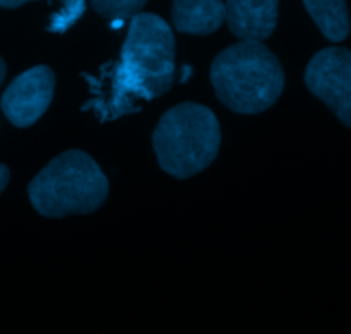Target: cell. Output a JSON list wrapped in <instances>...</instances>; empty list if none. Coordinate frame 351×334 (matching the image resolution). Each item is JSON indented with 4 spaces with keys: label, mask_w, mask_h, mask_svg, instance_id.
Wrapping results in <instances>:
<instances>
[{
    "label": "cell",
    "mask_w": 351,
    "mask_h": 334,
    "mask_svg": "<svg viewBox=\"0 0 351 334\" xmlns=\"http://www.w3.org/2000/svg\"><path fill=\"white\" fill-rule=\"evenodd\" d=\"M127 40L113 74V99L108 119L137 112L136 99H154L173 84L175 38L171 27L156 14L130 17Z\"/></svg>",
    "instance_id": "cell-1"
},
{
    "label": "cell",
    "mask_w": 351,
    "mask_h": 334,
    "mask_svg": "<svg viewBox=\"0 0 351 334\" xmlns=\"http://www.w3.org/2000/svg\"><path fill=\"white\" fill-rule=\"evenodd\" d=\"M211 82L223 105L254 115L278 102L285 89V72L263 41L240 40L215 58Z\"/></svg>",
    "instance_id": "cell-2"
},
{
    "label": "cell",
    "mask_w": 351,
    "mask_h": 334,
    "mask_svg": "<svg viewBox=\"0 0 351 334\" xmlns=\"http://www.w3.org/2000/svg\"><path fill=\"white\" fill-rule=\"evenodd\" d=\"M27 195L45 218L89 215L108 198V178L88 153L71 150L53 158L31 180Z\"/></svg>",
    "instance_id": "cell-3"
},
{
    "label": "cell",
    "mask_w": 351,
    "mask_h": 334,
    "mask_svg": "<svg viewBox=\"0 0 351 334\" xmlns=\"http://www.w3.org/2000/svg\"><path fill=\"white\" fill-rule=\"evenodd\" d=\"M221 129L215 113L199 103H182L168 110L153 134L158 163L168 175L191 178L218 156Z\"/></svg>",
    "instance_id": "cell-4"
},
{
    "label": "cell",
    "mask_w": 351,
    "mask_h": 334,
    "mask_svg": "<svg viewBox=\"0 0 351 334\" xmlns=\"http://www.w3.org/2000/svg\"><path fill=\"white\" fill-rule=\"evenodd\" d=\"M305 84L346 127L351 126V53L348 48H324L305 71Z\"/></svg>",
    "instance_id": "cell-5"
},
{
    "label": "cell",
    "mask_w": 351,
    "mask_h": 334,
    "mask_svg": "<svg viewBox=\"0 0 351 334\" xmlns=\"http://www.w3.org/2000/svg\"><path fill=\"white\" fill-rule=\"evenodd\" d=\"M55 74L47 65H36L17 75L3 91L2 112L16 127H29L41 119L53 99Z\"/></svg>",
    "instance_id": "cell-6"
},
{
    "label": "cell",
    "mask_w": 351,
    "mask_h": 334,
    "mask_svg": "<svg viewBox=\"0 0 351 334\" xmlns=\"http://www.w3.org/2000/svg\"><path fill=\"white\" fill-rule=\"evenodd\" d=\"M228 26L240 40L264 41L278 24V0H226Z\"/></svg>",
    "instance_id": "cell-7"
},
{
    "label": "cell",
    "mask_w": 351,
    "mask_h": 334,
    "mask_svg": "<svg viewBox=\"0 0 351 334\" xmlns=\"http://www.w3.org/2000/svg\"><path fill=\"white\" fill-rule=\"evenodd\" d=\"M175 29L187 34H211L225 23L223 0H173Z\"/></svg>",
    "instance_id": "cell-8"
},
{
    "label": "cell",
    "mask_w": 351,
    "mask_h": 334,
    "mask_svg": "<svg viewBox=\"0 0 351 334\" xmlns=\"http://www.w3.org/2000/svg\"><path fill=\"white\" fill-rule=\"evenodd\" d=\"M304 5L329 41L346 40L350 19L345 0H304Z\"/></svg>",
    "instance_id": "cell-9"
},
{
    "label": "cell",
    "mask_w": 351,
    "mask_h": 334,
    "mask_svg": "<svg viewBox=\"0 0 351 334\" xmlns=\"http://www.w3.org/2000/svg\"><path fill=\"white\" fill-rule=\"evenodd\" d=\"M146 2L147 0H91L96 12L110 21L130 19L143 10Z\"/></svg>",
    "instance_id": "cell-10"
},
{
    "label": "cell",
    "mask_w": 351,
    "mask_h": 334,
    "mask_svg": "<svg viewBox=\"0 0 351 334\" xmlns=\"http://www.w3.org/2000/svg\"><path fill=\"white\" fill-rule=\"evenodd\" d=\"M84 0H64L62 9L51 17L48 31H51V33H64V31H67L69 27L74 26L81 19V16L84 14Z\"/></svg>",
    "instance_id": "cell-11"
},
{
    "label": "cell",
    "mask_w": 351,
    "mask_h": 334,
    "mask_svg": "<svg viewBox=\"0 0 351 334\" xmlns=\"http://www.w3.org/2000/svg\"><path fill=\"white\" fill-rule=\"evenodd\" d=\"M9 178H10L9 168H7L5 165L0 163V194H2L3 189L7 187V184H9Z\"/></svg>",
    "instance_id": "cell-12"
},
{
    "label": "cell",
    "mask_w": 351,
    "mask_h": 334,
    "mask_svg": "<svg viewBox=\"0 0 351 334\" xmlns=\"http://www.w3.org/2000/svg\"><path fill=\"white\" fill-rule=\"evenodd\" d=\"M29 2V0H0V7H5V9H17L23 3Z\"/></svg>",
    "instance_id": "cell-13"
},
{
    "label": "cell",
    "mask_w": 351,
    "mask_h": 334,
    "mask_svg": "<svg viewBox=\"0 0 351 334\" xmlns=\"http://www.w3.org/2000/svg\"><path fill=\"white\" fill-rule=\"evenodd\" d=\"M5 62L2 60V57H0V86H2V82H3V79H5Z\"/></svg>",
    "instance_id": "cell-14"
}]
</instances>
